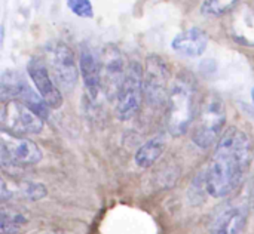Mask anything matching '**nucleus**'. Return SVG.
<instances>
[{
    "mask_svg": "<svg viewBox=\"0 0 254 234\" xmlns=\"http://www.w3.org/2000/svg\"><path fill=\"white\" fill-rule=\"evenodd\" d=\"M68 9L79 18H94V7L91 0H65Z\"/></svg>",
    "mask_w": 254,
    "mask_h": 234,
    "instance_id": "obj_21",
    "label": "nucleus"
},
{
    "mask_svg": "<svg viewBox=\"0 0 254 234\" xmlns=\"http://www.w3.org/2000/svg\"><path fill=\"white\" fill-rule=\"evenodd\" d=\"M101 56V91L107 99H116L124 83L128 67L125 65L121 49L115 45H107Z\"/></svg>",
    "mask_w": 254,
    "mask_h": 234,
    "instance_id": "obj_10",
    "label": "nucleus"
},
{
    "mask_svg": "<svg viewBox=\"0 0 254 234\" xmlns=\"http://www.w3.org/2000/svg\"><path fill=\"white\" fill-rule=\"evenodd\" d=\"M79 71L92 101H97L101 91V56L89 46L83 45L79 53Z\"/></svg>",
    "mask_w": 254,
    "mask_h": 234,
    "instance_id": "obj_13",
    "label": "nucleus"
},
{
    "mask_svg": "<svg viewBox=\"0 0 254 234\" xmlns=\"http://www.w3.org/2000/svg\"><path fill=\"white\" fill-rule=\"evenodd\" d=\"M42 234H60V233H42Z\"/></svg>",
    "mask_w": 254,
    "mask_h": 234,
    "instance_id": "obj_24",
    "label": "nucleus"
},
{
    "mask_svg": "<svg viewBox=\"0 0 254 234\" xmlns=\"http://www.w3.org/2000/svg\"><path fill=\"white\" fill-rule=\"evenodd\" d=\"M208 194V188H207V178H205V171H202L201 174H198L189 188V202L195 206L201 205L205 202V196ZM210 196V194H208Z\"/></svg>",
    "mask_w": 254,
    "mask_h": 234,
    "instance_id": "obj_20",
    "label": "nucleus"
},
{
    "mask_svg": "<svg viewBox=\"0 0 254 234\" xmlns=\"http://www.w3.org/2000/svg\"><path fill=\"white\" fill-rule=\"evenodd\" d=\"M249 205L229 202L213 217L210 234H243L249 220Z\"/></svg>",
    "mask_w": 254,
    "mask_h": 234,
    "instance_id": "obj_12",
    "label": "nucleus"
},
{
    "mask_svg": "<svg viewBox=\"0 0 254 234\" xmlns=\"http://www.w3.org/2000/svg\"><path fill=\"white\" fill-rule=\"evenodd\" d=\"M27 73L31 79L33 85L36 86V91L42 95V98L46 101V104L57 110L63 105V91L58 88L55 79L52 77L49 68L45 65V62L40 58H31L27 64Z\"/></svg>",
    "mask_w": 254,
    "mask_h": 234,
    "instance_id": "obj_11",
    "label": "nucleus"
},
{
    "mask_svg": "<svg viewBox=\"0 0 254 234\" xmlns=\"http://www.w3.org/2000/svg\"><path fill=\"white\" fill-rule=\"evenodd\" d=\"M0 98L1 102L10 99L22 102L25 107H28L33 113H36L43 120L49 119L52 110L42 98V95L36 92L18 71L13 70L3 71L0 77Z\"/></svg>",
    "mask_w": 254,
    "mask_h": 234,
    "instance_id": "obj_4",
    "label": "nucleus"
},
{
    "mask_svg": "<svg viewBox=\"0 0 254 234\" xmlns=\"http://www.w3.org/2000/svg\"><path fill=\"white\" fill-rule=\"evenodd\" d=\"M165 147H167V142L162 135H156V137L147 140L135 151V156H134L135 165L143 169L152 168L162 157Z\"/></svg>",
    "mask_w": 254,
    "mask_h": 234,
    "instance_id": "obj_16",
    "label": "nucleus"
},
{
    "mask_svg": "<svg viewBox=\"0 0 254 234\" xmlns=\"http://www.w3.org/2000/svg\"><path fill=\"white\" fill-rule=\"evenodd\" d=\"M225 125H226L225 102L219 95L210 94L201 104L198 120L192 132V142L201 150H207L213 147L214 144H217L222 134L225 132Z\"/></svg>",
    "mask_w": 254,
    "mask_h": 234,
    "instance_id": "obj_3",
    "label": "nucleus"
},
{
    "mask_svg": "<svg viewBox=\"0 0 254 234\" xmlns=\"http://www.w3.org/2000/svg\"><path fill=\"white\" fill-rule=\"evenodd\" d=\"M207 46H208V34L205 33V30L199 27H189L183 30L171 42V47L177 53L189 58L201 56L205 52Z\"/></svg>",
    "mask_w": 254,
    "mask_h": 234,
    "instance_id": "obj_14",
    "label": "nucleus"
},
{
    "mask_svg": "<svg viewBox=\"0 0 254 234\" xmlns=\"http://www.w3.org/2000/svg\"><path fill=\"white\" fill-rule=\"evenodd\" d=\"M144 99L152 108L167 105L170 94V68L159 55H149L144 64L143 74Z\"/></svg>",
    "mask_w": 254,
    "mask_h": 234,
    "instance_id": "obj_6",
    "label": "nucleus"
},
{
    "mask_svg": "<svg viewBox=\"0 0 254 234\" xmlns=\"http://www.w3.org/2000/svg\"><path fill=\"white\" fill-rule=\"evenodd\" d=\"M48 61L51 74L63 92H71L79 79V62L73 50L64 42H54L48 46Z\"/></svg>",
    "mask_w": 254,
    "mask_h": 234,
    "instance_id": "obj_9",
    "label": "nucleus"
},
{
    "mask_svg": "<svg viewBox=\"0 0 254 234\" xmlns=\"http://www.w3.org/2000/svg\"><path fill=\"white\" fill-rule=\"evenodd\" d=\"M250 205L254 209V174H253V180H252V186H250Z\"/></svg>",
    "mask_w": 254,
    "mask_h": 234,
    "instance_id": "obj_22",
    "label": "nucleus"
},
{
    "mask_svg": "<svg viewBox=\"0 0 254 234\" xmlns=\"http://www.w3.org/2000/svg\"><path fill=\"white\" fill-rule=\"evenodd\" d=\"M30 217L25 212V209L21 208H7L3 205L1 208V221H0V230L1 234H21L24 227L28 224Z\"/></svg>",
    "mask_w": 254,
    "mask_h": 234,
    "instance_id": "obj_17",
    "label": "nucleus"
},
{
    "mask_svg": "<svg viewBox=\"0 0 254 234\" xmlns=\"http://www.w3.org/2000/svg\"><path fill=\"white\" fill-rule=\"evenodd\" d=\"M240 1L241 0H202L201 13L207 18H219L238 7Z\"/></svg>",
    "mask_w": 254,
    "mask_h": 234,
    "instance_id": "obj_19",
    "label": "nucleus"
},
{
    "mask_svg": "<svg viewBox=\"0 0 254 234\" xmlns=\"http://www.w3.org/2000/svg\"><path fill=\"white\" fill-rule=\"evenodd\" d=\"M231 34L235 42L254 46V7L249 4L237 7L231 18Z\"/></svg>",
    "mask_w": 254,
    "mask_h": 234,
    "instance_id": "obj_15",
    "label": "nucleus"
},
{
    "mask_svg": "<svg viewBox=\"0 0 254 234\" xmlns=\"http://www.w3.org/2000/svg\"><path fill=\"white\" fill-rule=\"evenodd\" d=\"M143 74H144V68L141 67L140 62L134 61L128 65L127 76L115 99L116 117L122 122H128L134 119L141 108L143 96H144Z\"/></svg>",
    "mask_w": 254,
    "mask_h": 234,
    "instance_id": "obj_5",
    "label": "nucleus"
},
{
    "mask_svg": "<svg viewBox=\"0 0 254 234\" xmlns=\"http://www.w3.org/2000/svg\"><path fill=\"white\" fill-rule=\"evenodd\" d=\"M0 123L3 132L15 137L39 135L43 131V119L15 99L1 102Z\"/></svg>",
    "mask_w": 254,
    "mask_h": 234,
    "instance_id": "obj_7",
    "label": "nucleus"
},
{
    "mask_svg": "<svg viewBox=\"0 0 254 234\" xmlns=\"http://www.w3.org/2000/svg\"><path fill=\"white\" fill-rule=\"evenodd\" d=\"M252 140L237 126H229L216 144L205 168L208 194L214 199L231 196L246 180L252 163Z\"/></svg>",
    "mask_w": 254,
    "mask_h": 234,
    "instance_id": "obj_1",
    "label": "nucleus"
},
{
    "mask_svg": "<svg viewBox=\"0 0 254 234\" xmlns=\"http://www.w3.org/2000/svg\"><path fill=\"white\" fill-rule=\"evenodd\" d=\"M42 160L39 145L25 137H15L1 131L0 162L3 169H18L24 166L37 165Z\"/></svg>",
    "mask_w": 254,
    "mask_h": 234,
    "instance_id": "obj_8",
    "label": "nucleus"
},
{
    "mask_svg": "<svg viewBox=\"0 0 254 234\" xmlns=\"http://www.w3.org/2000/svg\"><path fill=\"white\" fill-rule=\"evenodd\" d=\"M252 99H253V104H254V86H253V89H252Z\"/></svg>",
    "mask_w": 254,
    "mask_h": 234,
    "instance_id": "obj_23",
    "label": "nucleus"
},
{
    "mask_svg": "<svg viewBox=\"0 0 254 234\" xmlns=\"http://www.w3.org/2000/svg\"><path fill=\"white\" fill-rule=\"evenodd\" d=\"M196 80L192 73L182 71L176 76L171 83L168 99H167V113L165 125L171 137H183L196 116Z\"/></svg>",
    "mask_w": 254,
    "mask_h": 234,
    "instance_id": "obj_2",
    "label": "nucleus"
},
{
    "mask_svg": "<svg viewBox=\"0 0 254 234\" xmlns=\"http://www.w3.org/2000/svg\"><path fill=\"white\" fill-rule=\"evenodd\" d=\"M12 193H13V196L18 194L21 199L30 200V202H39V200H42V199L46 197L48 188L42 183H36V181H21V183L16 184V187H15V190H12Z\"/></svg>",
    "mask_w": 254,
    "mask_h": 234,
    "instance_id": "obj_18",
    "label": "nucleus"
}]
</instances>
